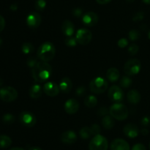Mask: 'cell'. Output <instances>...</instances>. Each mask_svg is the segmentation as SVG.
Masks as SVG:
<instances>
[{"label":"cell","instance_id":"f5cc1de1","mask_svg":"<svg viewBox=\"0 0 150 150\" xmlns=\"http://www.w3.org/2000/svg\"><path fill=\"white\" fill-rule=\"evenodd\" d=\"M1 44H2V40H1V38H0V46L1 45Z\"/></svg>","mask_w":150,"mask_h":150},{"label":"cell","instance_id":"d6a6232c","mask_svg":"<svg viewBox=\"0 0 150 150\" xmlns=\"http://www.w3.org/2000/svg\"><path fill=\"white\" fill-rule=\"evenodd\" d=\"M139 47L137 44H131V45L128 47L127 51H128L129 54H130V56H134L139 52Z\"/></svg>","mask_w":150,"mask_h":150},{"label":"cell","instance_id":"681fc988","mask_svg":"<svg viewBox=\"0 0 150 150\" xmlns=\"http://www.w3.org/2000/svg\"><path fill=\"white\" fill-rule=\"evenodd\" d=\"M142 1L146 4H150V0H142Z\"/></svg>","mask_w":150,"mask_h":150},{"label":"cell","instance_id":"ffe728a7","mask_svg":"<svg viewBox=\"0 0 150 150\" xmlns=\"http://www.w3.org/2000/svg\"><path fill=\"white\" fill-rule=\"evenodd\" d=\"M59 86L60 91L67 94L71 92L72 89H73V83L69 78L65 77L62 79L61 81L59 82Z\"/></svg>","mask_w":150,"mask_h":150},{"label":"cell","instance_id":"816d5d0a","mask_svg":"<svg viewBox=\"0 0 150 150\" xmlns=\"http://www.w3.org/2000/svg\"><path fill=\"white\" fill-rule=\"evenodd\" d=\"M2 83H3V81L0 79V86H1V85H2Z\"/></svg>","mask_w":150,"mask_h":150},{"label":"cell","instance_id":"f546056e","mask_svg":"<svg viewBox=\"0 0 150 150\" xmlns=\"http://www.w3.org/2000/svg\"><path fill=\"white\" fill-rule=\"evenodd\" d=\"M64 44L67 45V47H70V48H73V47L76 46L78 44L77 40H76V38L73 37H67L65 40H64Z\"/></svg>","mask_w":150,"mask_h":150},{"label":"cell","instance_id":"e0dca14e","mask_svg":"<svg viewBox=\"0 0 150 150\" xmlns=\"http://www.w3.org/2000/svg\"><path fill=\"white\" fill-rule=\"evenodd\" d=\"M111 150H130V145L124 139H114L111 144Z\"/></svg>","mask_w":150,"mask_h":150},{"label":"cell","instance_id":"1f68e13d","mask_svg":"<svg viewBox=\"0 0 150 150\" xmlns=\"http://www.w3.org/2000/svg\"><path fill=\"white\" fill-rule=\"evenodd\" d=\"M15 120H16V118H15L14 115H13L12 114H6L2 117V121L5 124H12L14 122Z\"/></svg>","mask_w":150,"mask_h":150},{"label":"cell","instance_id":"4316f807","mask_svg":"<svg viewBox=\"0 0 150 150\" xmlns=\"http://www.w3.org/2000/svg\"><path fill=\"white\" fill-rule=\"evenodd\" d=\"M132 83H133V81L132 79H130V76H125L120 79V86L122 88H125V89H127V88H129L131 86Z\"/></svg>","mask_w":150,"mask_h":150},{"label":"cell","instance_id":"ba28073f","mask_svg":"<svg viewBox=\"0 0 150 150\" xmlns=\"http://www.w3.org/2000/svg\"><path fill=\"white\" fill-rule=\"evenodd\" d=\"M76 38L78 44L81 45H86L89 44L92 40V32L88 29H80L76 32Z\"/></svg>","mask_w":150,"mask_h":150},{"label":"cell","instance_id":"f35d334b","mask_svg":"<svg viewBox=\"0 0 150 150\" xmlns=\"http://www.w3.org/2000/svg\"><path fill=\"white\" fill-rule=\"evenodd\" d=\"M82 13H83V11L81 8H75L74 10H73V15L76 18H79L82 16Z\"/></svg>","mask_w":150,"mask_h":150},{"label":"cell","instance_id":"7dc6e473","mask_svg":"<svg viewBox=\"0 0 150 150\" xmlns=\"http://www.w3.org/2000/svg\"><path fill=\"white\" fill-rule=\"evenodd\" d=\"M28 150H42L39 146H30Z\"/></svg>","mask_w":150,"mask_h":150},{"label":"cell","instance_id":"cb8c5ba5","mask_svg":"<svg viewBox=\"0 0 150 150\" xmlns=\"http://www.w3.org/2000/svg\"><path fill=\"white\" fill-rule=\"evenodd\" d=\"M98 99L94 95H88L84 99V104L87 108H95L98 105Z\"/></svg>","mask_w":150,"mask_h":150},{"label":"cell","instance_id":"e575fe53","mask_svg":"<svg viewBox=\"0 0 150 150\" xmlns=\"http://www.w3.org/2000/svg\"><path fill=\"white\" fill-rule=\"evenodd\" d=\"M144 18V13L143 12H138L133 16V21L135 22H139L143 20Z\"/></svg>","mask_w":150,"mask_h":150},{"label":"cell","instance_id":"bcb514c9","mask_svg":"<svg viewBox=\"0 0 150 150\" xmlns=\"http://www.w3.org/2000/svg\"><path fill=\"white\" fill-rule=\"evenodd\" d=\"M17 9H18V6L16 5V4H13L10 6V10H13V11H16V10H17Z\"/></svg>","mask_w":150,"mask_h":150},{"label":"cell","instance_id":"f907efd6","mask_svg":"<svg viewBox=\"0 0 150 150\" xmlns=\"http://www.w3.org/2000/svg\"><path fill=\"white\" fill-rule=\"evenodd\" d=\"M126 1H127V2H130V3H131V2H133V1H134L135 0H126Z\"/></svg>","mask_w":150,"mask_h":150},{"label":"cell","instance_id":"4fadbf2b","mask_svg":"<svg viewBox=\"0 0 150 150\" xmlns=\"http://www.w3.org/2000/svg\"><path fill=\"white\" fill-rule=\"evenodd\" d=\"M41 23V16L37 12H32L26 18V24L31 29H37Z\"/></svg>","mask_w":150,"mask_h":150},{"label":"cell","instance_id":"6da1fadb","mask_svg":"<svg viewBox=\"0 0 150 150\" xmlns=\"http://www.w3.org/2000/svg\"><path fill=\"white\" fill-rule=\"evenodd\" d=\"M52 75V67L46 62H38L36 65L32 68V76L35 81L38 83H43L51 78Z\"/></svg>","mask_w":150,"mask_h":150},{"label":"cell","instance_id":"d4e9b609","mask_svg":"<svg viewBox=\"0 0 150 150\" xmlns=\"http://www.w3.org/2000/svg\"><path fill=\"white\" fill-rule=\"evenodd\" d=\"M12 144V140L9 136L5 135L0 136V149H7Z\"/></svg>","mask_w":150,"mask_h":150},{"label":"cell","instance_id":"83f0119b","mask_svg":"<svg viewBox=\"0 0 150 150\" xmlns=\"http://www.w3.org/2000/svg\"><path fill=\"white\" fill-rule=\"evenodd\" d=\"M21 51L24 54H32L35 51V47L31 42H24L21 45Z\"/></svg>","mask_w":150,"mask_h":150},{"label":"cell","instance_id":"277c9868","mask_svg":"<svg viewBox=\"0 0 150 150\" xmlns=\"http://www.w3.org/2000/svg\"><path fill=\"white\" fill-rule=\"evenodd\" d=\"M108 87V81L103 77H96L89 83V89L94 94H103Z\"/></svg>","mask_w":150,"mask_h":150},{"label":"cell","instance_id":"7bdbcfd3","mask_svg":"<svg viewBox=\"0 0 150 150\" xmlns=\"http://www.w3.org/2000/svg\"><path fill=\"white\" fill-rule=\"evenodd\" d=\"M4 27H5V20L4 17L0 15V32L4 30Z\"/></svg>","mask_w":150,"mask_h":150},{"label":"cell","instance_id":"db71d44e","mask_svg":"<svg viewBox=\"0 0 150 150\" xmlns=\"http://www.w3.org/2000/svg\"><path fill=\"white\" fill-rule=\"evenodd\" d=\"M148 38H149V39L150 40V30L149 31V32H148Z\"/></svg>","mask_w":150,"mask_h":150},{"label":"cell","instance_id":"9c48e42d","mask_svg":"<svg viewBox=\"0 0 150 150\" xmlns=\"http://www.w3.org/2000/svg\"><path fill=\"white\" fill-rule=\"evenodd\" d=\"M108 96L109 99L113 102L119 103L123 100L124 98V93L120 86L113 85L109 88L108 92Z\"/></svg>","mask_w":150,"mask_h":150},{"label":"cell","instance_id":"44dd1931","mask_svg":"<svg viewBox=\"0 0 150 150\" xmlns=\"http://www.w3.org/2000/svg\"><path fill=\"white\" fill-rule=\"evenodd\" d=\"M106 78L109 81L114 83V82L117 81L120 79V71L118 69L115 68V67H111L108 69L106 72Z\"/></svg>","mask_w":150,"mask_h":150},{"label":"cell","instance_id":"8992f818","mask_svg":"<svg viewBox=\"0 0 150 150\" xmlns=\"http://www.w3.org/2000/svg\"><path fill=\"white\" fill-rule=\"evenodd\" d=\"M108 142L106 138L100 134L96 135L92 139L89 144V150H107Z\"/></svg>","mask_w":150,"mask_h":150},{"label":"cell","instance_id":"8fae6325","mask_svg":"<svg viewBox=\"0 0 150 150\" xmlns=\"http://www.w3.org/2000/svg\"><path fill=\"white\" fill-rule=\"evenodd\" d=\"M99 17L95 12H88L82 16L81 21L83 24L88 27H92L98 23Z\"/></svg>","mask_w":150,"mask_h":150},{"label":"cell","instance_id":"52a82bcc","mask_svg":"<svg viewBox=\"0 0 150 150\" xmlns=\"http://www.w3.org/2000/svg\"><path fill=\"white\" fill-rule=\"evenodd\" d=\"M18 98V92L12 86H4L0 89V98L4 102L10 103L16 100Z\"/></svg>","mask_w":150,"mask_h":150},{"label":"cell","instance_id":"74e56055","mask_svg":"<svg viewBox=\"0 0 150 150\" xmlns=\"http://www.w3.org/2000/svg\"><path fill=\"white\" fill-rule=\"evenodd\" d=\"M85 92H86V88H85L83 86H79V87L76 89V94L77 95V96L79 97L83 96V95L85 94Z\"/></svg>","mask_w":150,"mask_h":150},{"label":"cell","instance_id":"7402d4cb","mask_svg":"<svg viewBox=\"0 0 150 150\" xmlns=\"http://www.w3.org/2000/svg\"><path fill=\"white\" fill-rule=\"evenodd\" d=\"M42 87L39 84H34L31 86L29 91V95L32 99H38L42 95Z\"/></svg>","mask_w":150,"mask_h":150},{"label":"cell","instance_id":"c3c4849f","mask_svg":"<svg viewBox=\"0 0 150 150\" xmlns=\"http://www.w3.org/2000/svg\"><path fill=\"white\" fill-rule=\"evenodd\" d=\"M10 150H25L23 148H21V147H14V148H12Z\"/></svg>","mask_w":150,"mask_h":150},{"label":"cell","instance_id":"836d02e7","mask_svg":"<svg viewBox=\"0 0 150 150\" xmlns=\"http://www.w3.org/2000/svg\"><path fill=\"white\" fill-rule=\"evenodd\" d=\"M38 62V57H30L27 59V60H26V64H27L29 67H31V68H33Z\"/></svg>","mask_w":150,"mask_h":150},{"label":"cell","instance_id":"9a60e30c","mask_svg":"<svg viewBox=\"0 0 150 150\" xmlns=\"http://www.w3.org/2000/svg\"><path fill=\"white\" fill-rule=\"evenodd\" d=\"M123 132L127 137L130 138V139H134L139 136V130L137 125H136L135 124L128 123L125 125L124 128H123Z\"/></svg>","mask_w":150,"mask_h":150},{"label":"cell","instance_id":"60d3db41","mask_svg":"<svg viewBox=\"0 0 150 150\" xmlns=\"http://www.w3.org/2000/svg\"><path fill=\"white\" fill-rule=\"evenodd\" d=\"M131 150H146V149L144 145L142 144H136L132 147Z\"/></svg>","mask_w":150,"mask_h":150},{"label":"cell","instance_id":"484cf974","mask_svg":"<svg viewBox=\"0 0 150 150\" xmlns=\"http://www.w3.org/2000/svg\"><path fill=\"white\" fill-rule=\"evenodd\" d=\"M92 135L93 133L90 127H83L79 131V136L82 139H84V140L89 139Z\"/></svg>","mask_w":150,"mask_h":150},{"label":"cell","instance_id":"4dcf8cb0","mask_svg":"<svg viewBox=\"0 0 150 150\" xmlns=\"http://www.w3.org/2000/svg\"><path fill=\"white\" fill-rule=\"evenodd\" d=\"M46 7V1L45 0H37L35 1V7L38 11H42Z\"/></svg>","mask_w":150,"mask_h":150},{"label":"cell","instance_id":"603a6c76","mask_svg":"<svg viewBox=\"0 0 150 150\" xmlns=\"http://www.w3.org/2000/svg\"><path fill=\"white\" fill-rule=\"evenodd\" d=\"M102 125L103 127L106 130H110L114 127V125H115V122H114V118L111 115H105L103 117L102 120Z\"/></svg>","mask_w":150,"mask_h":150},{"label":"cell","instance_id":"f6af8a7d","mask_svg":"<svg viewBox=\"0 0 150 150\" xmlns=\"http://www.w3.org/2000/svg\"><path fill=\"white\" fill-rule=\"evenodd\" d=\"M141 133H142V134L144 135V136H146V135H148V133H149V130H148V129L146 128V127H144V128L142 129V130H141Z\"/></svg>","mask_w":150,"mask_h":150},{"label":"cell","instance_id":"8d00e7d4","mask_svg":"<svg viewBox=\"0 0 150 150\" xmlns=\"http://www.w3.org/2000/svg\"><path fill=\"white\" fill-rule=\"evenodd\" d=\"M90 127L91 129H92V133H93V135L96 136V135L100 134V133L101 131V129H100V127L98 124H93Z\"/></svg>","mask_w":150,"mask_h":150},{"label":"cell","instance_id":"f1b7e54d","mask_svg":"<svg viewBox=\"0 0 150 150\" xmlns=\"http://www.w3.org/2000/svg\"><path fill=\"white\" fill-rule=\"evenodd\" d=\"M128 38L131 41H136L141 38V33L136 29H132L129 32Z\"/></svg>","mask_w":150,"mask_h":150},{"label":"cell","instance_id":"b9f144b4","mask_svg":"<svg viewBox=\"0 0 150 150\" xmlns=\"http://www.w3.org/2000/svg\"><path fill=\"white\" fill-rule=\"evenodd\" d=\"M108 112H109V111H108L107 108H105V107H101L99 111H98V114L100 116H103V117L107 115Z\"/></svg>","mask_w":150,"mask_h":150},{"label":"cell","instance_id":"7a4b0ae2","mask_svg":"<svg viewBox=\"0 0 150 150\" xmlns=\"http://www.w3.org/2000/svg\"><path fill=\"white\" fill-rule=\"evenodd\" d=\"M56 54L55 46L52 42H43L38 48L37 51V57L38 59L42 62H48L54 59Z\"/></svg>","mask_w":150,"mask_h":150},{"label":"cell","instance_id":"30bf717a","mask_svg":"<svg viewBox=\"0 0 150 150\" xmlns=\"http://www.w3.org/2000/svg\"><path fill=\"white\" fill-rule=\"evenodd\" d=\"M19 120L23 125L27 127H32L35 125L37 119L32 113L29 111H23L19 115Z\"/></svg>","mask_w":150,"mask_h":150},{"label":"cell","instance_id":"5bb4252c","mask_svg":"<svg viewBox=\"0 0 150 150\" xmlns=\"http://www.w3.org/2000/svg\"><path fill=\"white\" fill-rule=\"evenodd\" d=\"M79 106H80V105H79V101L77 100L71 98V99H69L66 101L64 105V108L67 114H74L78 112Z\"/></svg>","mask_w":150,"mask_h":150},{"label":"cell","instance_id":"ab89813d","mask_svg":"<svg viewBox=\"0 0 150 150\" xmlns=\"http://www.w3.org/2000/svg\"><path fill=\"white\" fill-rule=\"evenodd\" d=\"M141 123H142V125L144 126V127H147V126L150 124V117H147V116L144 117L143 118H142V121H141Z\"/></svg>","mask_w":150,"mask_h":150},{"label":"cell","instance_id":"11a10c76","mask_svg":"<svg viewBox=\"0 0 150 150\" xmlns=\"http://www.w3.org/2000/svg\"><path fill=\"white\" fill-rule=\"evenodd\" d=\"M149 149H150V144H149Z\"/></svg>","mask_w":150,"mask_h":150},{"label":"cell","instance_id":"3957f363","mask_svg":"<svg viewBox=\"0 0 150 150\" xmlns=\"http://www.w3.org/2000/svg\"><path fill=\"white\" fill-rule=\"evenodd\" d=\"M109 114L115 120L122 121L128 117V109L124 104L116 103L110 107Z\"/></svg>","mask_w":150,"mask_h":150},{"label":"cell","instance_id":"ee69618b","mask_svg":"<svg viewBox=\"0 0 150 150\" xmlns=\"http://www.w3.org/2000/svg\"><path fill=\"white\" fill-rule=\"evenodd\" d=\"M112 0H96L97 2L100 4H106L108 3L111 2Z\"/></svg>","mask_w":150,"mask_h":150},{"label":"cell","instance_id":"5b68a950","mask_svg":"<svg viewBox=\"0 0 150 150\" xmlns=\"http://www.w3.org/2000/svg\"><path fill=\"white\" fill-rule=\"evenodd\" d=\"M142 68L141 62L137 59H130L124 65V72L127 76H133L139 74Z\"/></svg>","mask_w":150,"mask_h":150},{"label":"cell","instance_id":"ac0fdd59","mask_svg":"<svg viewBox=\"0 0 150 150\" xmlns=\"http://www.w3.org/2000/svg\"><path fill=\"white\" fill-rule=\"evenodd\" d=\"M62 31L63 34L67 37L73 36L75 33V26L73 22L70 20H65L62 25Z\"/></svg>","mask_w":150,"mask_h":150},{"label":"cell","instance_id":"7c38bea8","mask_svg":"<svg viewBox=\"0 0 150 150\" xmlns=\"http://www.w3.org/2000/svg\"><path fill=\"white\" fill-rule=\"evenodd\" d=\"M43 92L49 97H55L59 93V86L53 81H47L42 88Z\"/></svg>","mask_w":150,"mask_h":150},{"label":"cell","instance_id":"2e32d148","mask_svg":"<svg viewBox=\"0 0 150 150\" xmlns=\"http://www.w3.org/2000/svg\"><path fill=\"white\" fill-rule=\"evenodd\" d=\"M61 141L66 144H72L77 141V135L73 130H67L61 135Z\"/></svg>","mask_w":150,"mask_h":150},{"label":"cell","instance_id":"d6986e66","mask_svg":"<svg viewBox=\"0 0 150 150\" xmlns=\"http://www.w3.org/2000/svg\"><path fill=\"white\" fill-rule=\"evenodd\" d=\"M141 94L136 89H131L127 92V100L130 104L136 105L141 101Z\"/></svg>","mask_w":150,"mask_h":150},{"label":"cell","instance_id":"d590c367","mask_svg":"<svg viewBox=\"0 0 150 150\" xmlns=\"http://www.w3.org/2000/svg\"><path fill=\"white\" fill-rule=\"evenodd\" d=\"M128 40L127 38H121L117 42V45H118V46L120 48H124L128 45Z\"/></svg>","mask_w":150,"mask_h":150}]
</instances>
